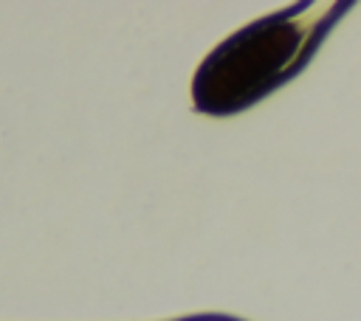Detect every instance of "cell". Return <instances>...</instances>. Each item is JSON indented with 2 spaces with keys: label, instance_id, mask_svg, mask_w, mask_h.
Wrapping results in <instances>:
<instances>
[{
  "label": "cell",
  "instance_id": "obj_1",
  "mask_svg": "<svg viewBox=\"0 0 361 321\" xmlns=\"http://www.w3.org/2000/svg\"><path fill=\"white\" fill-rule=\"evenodd\" d=\"M307 25L290 14L259 17L214 45L192 76V104L206 115H234L276 90L307 51Z\"/></svg>",
  "mask_w": 361,
  "mask_h": 321
}]
</instances>
